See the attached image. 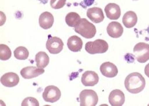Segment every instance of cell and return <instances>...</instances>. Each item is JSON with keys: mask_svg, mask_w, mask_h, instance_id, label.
<instances>
[{"mask_svg": "<svg viewBox=\"0 0 149 106\" xmlns=\"http://www.w3.org/2000/svg\"><path fill=\"white\" fill-rule=\"evenodd\" d=\"M126 89L132 94L141 92L146 86V81L143 76L138 72H134L126 76L124 81Z\"/></svg>", "mask_w": 149, "mask_h": 106, "instance_id": "obj_1", "label": "cell"}, {"mask_svg": "<svg viewBox=\"0 0 149 106\" xmlns=\"http://www.w3.org/2000/svg\"><path fill=\"white\" fill-rule=\"evenodd\" d=\"M105 14L107 17L111 20H117L121 17V9L118 4L109 3L105 6Z\"/></svg>", "mask_w": 149, "mask_h": 106, "instance_id": "obj_13", "label": "cell"}, {"mask_svg": "<svg viewBox=\"0 0 149 106\" xmlns=\"http://www.w3.org/2000/svg\"><path fill=\"white\" fill-rule=\"evenodd\" d=\"M87 17L92 21L93 23H99L104 21V16L101 8L92 7L87 11Z\"/></svg>", "mask_w": 149, "mask_h": 106, "instance_id": "obj_14", "label": "cell"}, {"mask_svg": "<svg viewBox=\"0 0 149 106\" xmlns=\"http://www.w3.org/2000/svg\"><path fill=\"white\" fill-rule=\"evenodd\" d=\"M44 72V69L31 66V67H26L22 69L21 70V75L25 79H31V78H35L43 74Z\"/></svg>", "mask_w": 149, "mask_h": 106, "instance_id": "obj_8", "label": "cell"}, {"mask_svg": "<svg viewBox=\"0 0 149 106\" xmlns=\"http://www.w3.org/2000/svg\"><path fill=\"white\" fill-rule=\"evenodd\" d=\"M61 92L55 86H48L45 88L43 93V98L46 102L56 103L61 98Z\"/></svg>", "mask_w": 149, "mask_h": 106, "instance_id": "obj_7", "label": "cell"}, {"mask_svg": "<svg viewBox=\"0 0 149 106\" xmlns=\"http://www.w3.org/2000/svg\"><path fill=\"white\" fill-rule=\"evenodd\" d=\"M134 54L139 62H146L149 59V45L145 43H137L134 48Z\"/></svg>", "mask_w": 149, "mask_h": 106, "instance_id": "obj_5", "label": "cell"}, {"mask_svg": "<svg viewBox=\"0 0 149 106\" xmlns=\"http://www.w3.org/2000/svg\"><path fill=\"white\" fill-rule=\"evenodd\" d=\"M81 18L77 13L70 12L66 15L65 22L70 27H74L80 21Z\"/></svg>", "mask_w": 149, "mask_h": 106, "instance_id": "obj_20", "label": "cell"}, {"mask_svg": "<svg viewBox=\"0 0 149 106\" xmlns=\"http://www.w3.org/2000/svg\"><path fill=\"white\" fill-rule=\"evenodd\" d=\"M100 72L103 76L108 78H113L117 75L118 69L116 66L109 62H104L100 66Z\"/></svg>", "mask_w": 149, "mask_h": 106, "instance_id": "obj_11", "label": "cell"}, {"mask_svg": "<svg viewBox=\"0 0 149 106\" xmlns=\"http://www.w3.org/2000/svg\"><path fill=\"white\" fill-rule=\"evenodd\" d=\"M74 31L84 38L90 39L96 34V27L86 19H81L80 21L74 27Z\"/></svg>", "mask_w": 149, "mask_h": 106, "instance_id": "obj_2", "label": "cell"}, {"mask_svg": "<svg viewBox=\"0 0 149 106\" xmlns=\"http://www.w3.org/2000/svg\"><path fill=\"white\" fill-rule=\"evenodd\" d=\"M98 96L95 91L83 90L80 94L81 106H95L98 103Z\"/></svg>", "mask_w": 149, "mask_h": 106, "instance_id": "obj_4", "label": "cell"}, {"mask_svg": "<svg viewBox=\"0 0 149 106\" xmlns=\"http://www.w3.org/2000/svg\"><path fill=\"white\" fill-rule=\"evenodd\" d=\"M12 57L10 48L4 44L0 45V59L3 61L9 59Z\"/></svg>", "mask_w": 149, "mask_h": 106, "instance_id": "obj_22", "label": "cell"}, {"mask_svg": "<svg viewBox=\"0 0 149 106\" xmlns=\"http://www.w3.org/2000/svg\"><path fill=\"white\" fill-rule=\"evenodd\" d=\"M54 23V17L53 14L48 12L42 13L39 17V25L43 29H49Z\"/></svg>", "mask_w": 149, "mask_h": 106, "instance_id": "obj_16", "label": "cell"}, {"mask_svg": "<svg viewBox=\"0 0 149 106\" xmlns=\"http://www.w3.org/2000/svg\"><path fill=\"white\" fill-rule=\"evenodd\" d=\"M0 81L1 84L6 87H14L19 83V77L17 74L14 72H9L1 76Z\"/></svg>", "mask_w": 149, "mask_h": 106, "instance_id": "obj_10", "label": "cell"}, {"mask_svg": "<svg viewBox=\"0 0 149 106\" xmlns=\"http://www.w3.org/2000/svg\"><path fill=\"white\" fill-rule=\"evenodd\" d=\"M109 49V45L106 41L102 39H97L92 42H87L85 45V50L89 54H102Z\"/></svg>", "mask_w": 149, "mask_h": 106, "instance_id": "obj_3", "label": "cell"}, {"mask_svg": "<svg viewBox=\"0 0 149 106\" xmlns=\"http://www.w3.org/2000/svg\"><path fill=\"white\" fill-rule=\"evenodd\" d=\"M94 2H95V0H83V1L81 3V5H83L84 7H86V6L92 5Z\"/></svg>", "mask_w": 149, "mask_h": 106, "instance_id": "obj_25", "label": "cell"}, {"mask_svg": "<svg viewBox=\"0 0 149 106\" xmlns=\"http://www.w3.org/2000/svg\"><path fill=\"white\" fill-rule=\"evenodd\" d=\"M63 42L58 37H52L48 35V39L46 42V48L51 54H58L63 50Z\"/></svg>", "mask_w": 149, "mask_h": 106, "instance_id": "obj_6", "label": "cell"}, {"mask_svg": "<svg viewBox=\"0 0 149 106\" xmlns=\"http://www.w3.org/2000/svg\"><path fill=\"white\" fill-rule=\"evenodd\" d=\"M65 4L66 0H51V6L54 9H61Z\"/></svg>", "mask_w": 149, "mask_h": 106, "instance_id": "obj_24", "label": "cell"}, {"mask_svg": "<svg viewBox=\"0 0 149 106\" xmlns=\"http://www.w3.org/2000/svg\"><path fill=\"white\" fill-rule=\"evenodd\" d=\"M137 21L138 17L136 14L135 12H132V11H129V12H126L124 15L122 19V22L124 23V26L126 27L127 28H131L135 26L137 23Z\"/></svg>", "mask_w": 149, "mask_h": 106, "instance_id": "obj_18", "label": "cell"}, {"mask_svg": "<svg viewBox=\"0 0 149 106\" xmlns=\"http://www.w3.org/2000/svg\"><path fill=\"white\" fill-rule=\"evenodd\" d=\"M14 54L16 59L19 60H25L29 57V52L25 47L20 46L16 48L15 50L14 51Z\"/></svg>", "mask_w": 149, "mask_h": 106, "instance_id": "obj_21", "label": "cell"}, {"mask_svg": "<svg viewBox=\"0 0 149 106\" xmlns=\"http://www.w3.org/2000/svg\"><path fill=\"white\" fill-rule=\"evenodd\" d=\"M144 72H145L146 75L149 78V63L145 67V70H144Z\"/></svg>", "mask_w": 149, "mask_h": 106, "instance_id": "obj_26", "label": "cell"}, {"mask_svg": "<svg viewBox=\"0 0 149 106\" xmlns=\"http://www.w3.org/2000/svg\"><path fill=\"white\" fill-rule=\"evenodd\" d=\"M108 35L114 38H118L121 37L124 32V28L120 23L116 21H112L109 23L107 28Z\"/></svg>", "mask_w": 149, "mask_h": 106, "instance_id": "obj_15", "label": "cell"}, {"mask_svg": "<svg viewBox=\"0 0 149 106\" xmlns=\"http://www.w3.org/2000/svg\"><path fill=\"white\" fill-rule=\"evenodd\" d=\"M67 45L68 49L72 52H80L82 48L83 43L80 37L77 35H72L68 40Z\"/></svg>", "mask_w": 149, "mask_h": 106, "instance_id": "obj_17", "label": "cell"}, {"mask_svg": "<svg viewBox=\"0 0 149 106\" xmlns=\"http://www.w3.org/2000/svg\"><path fill=\"white\" fill-rule=\"evenodd\" d=\"M35 61L38 68H45L49 64V57L45 52H39L36 54Z\"/></svg>", "mask_w": 149, "mask_h": 106, "instance_id": "obj_19", "label": "cell"}, {"mask_svg": "<svg viewBox=\"0 0 149 106\" xmlns=\"http://www.w3.org/2000/svg\"><path fill=\"white\" fill-rule=\"evenodd\" d=\"M81 81L85 86H94L99 81L98 74L93 71H87L82 74Z\"/></svg>", "mask_w": 149, "mask_h": 106, "instance_id": "obj_12", "label": "cell"}, {"mask_svg": "<svg viewBox=\"0 0 149 106\" xmlns=\"http://www.w3.org/2000/svg\"><path fill=\"white\" fill-rule=\"evenodd\" d=\"M109 102L112 106H121L125 102V96L122 91L119 89H115L110 93Z\"/></svg>", "mask_w": 149, "mask_h": 106, "instance_id": "obj_9", "label": "cell"}, {"mask_svg": "<svg viewBox=\"0 0 149 106\" xmlns=\"http://www.w3.org/2000/svg\"><path fill=\"white\" fill-rule=\"evenodd\" d=\"M22 106H38L39 103L37 99L33 97H28L23 100L22 103Z\"/></svg>", "mask_w": 149, "mask_h": 106, "instance_id": "obj_23", "label": "cell"}]
</instances>
